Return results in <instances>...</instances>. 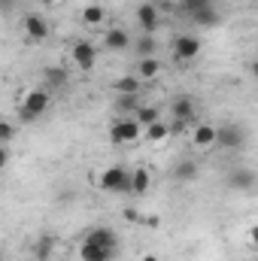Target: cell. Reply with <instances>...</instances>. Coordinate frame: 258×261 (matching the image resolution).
Wrapping results in <instances>:
<instances>
[{
    "instance_id": "6da1fadb",
    "label": "cell",
    "mask_w": 258,
    "mask_h": 261,
    "mask_svg": "<svg viewBox=\"0 0 258 261\" xmlns=\"http://www.w3.org/2000/svg\"><path fill=\"white\" fill-rule=\"evenodd\" d=\"M52 107V94L49 88H31L24 97H21V107H18V116L21 122H37L40 116H46Z\"/></svg>"
},
{
    "instance_id": "7a4b0ae2",
    "label": "cell",
    "mask_w": 258,
    "mask_h": 261,
    "mask_svg": "<svg viewBox=\"0 0 258 261\" xmlns=\"http://www.w3.org/2000/svg\"><path fill=\"white\" fill-rule=\"evenodd\" d=\"M131 176H134V170L122 167V164H113L97 176V186L110 195H125V192H131Z\"/></svg>"
},
{
    "instance_id": "3957f363",
    "label": "cell",
    "mask_w": 258,
    "mask_h": 261,
    "mask_svg": "<svg viewBox=\"0 0 258 261\" xmlns=\"http://www.w3.org/2000/svg\"><path fill=\"white\" fill-rule=\"evenodd\" d=\"M143 125L134 119V116H119L113 125H110V140L116 143V146H128L134 140H140V134H143Z\"/></svg>"
},
{
    "instance_id": "277c9868",
    "label": "cell",
    "mask_w": 258,
    "mask_h": 261,
    "mask_svg": "<svg viewBox=\"0 0 258 261\" xmlns=\"http://www.w3.org/2000/svg\"><path fill=\"white\" fill-rule=\"evenodd\" d=\"M200 49H203V43H200L197 34H179V37L173 40V58H176L179 64L194 61V58L200 55Z\"/></svg>"
},
{
    "instance_id": "5b68a950",
    "label": "cell",
    "mask_w": 258,
    "mask_h": 261,
    "mask_svg": "<svg viewBox=\"0 0 258 261\" xmlns=\"http://www.w3.org/2000/svg\"><path fill=\"white\" fill-rule=\"evenodd\" d=\"M70 58H73V64L79 67L82 73H88V70L97 67V46L88 43V40H76L73 49H70Z\"/></svg>"
},
{
    "instance_id": "8992f818",
    "label": "cell",
    "mask_w": 258,
    "mask_h": 261,
    "mask_svg": "<svg viewBox=\"0 0 258 261\" xmlns=\"http://www.w3.org/2000/svg\"><path fill=\"white\" fill-rule=\"evenodd\" d=\"M243 143H246V130L240 125H219L216 128V146L219 149L237 152V149H243Z\"/></svg>"
},
{
    "instance_id": "52a82bcc",
    "label": "cell",
    "mask_w": 258,
    "mask_h": 261,
    "mask_svg": "<svg viewBox=\"0 0 258 261\" xmlns=\"http://www.w3.org/2000/svg\"><path fill=\"white\" fill-rule=\"evenodd\" d=\"M21 28H24V37L34 40V43H43V40H49V34H52V24H49L40 12H28V15L21 18Z\"/></svg>"
},
{
    "instance_id": "ba28073f",
    "label": "cell",
    "mask_w": 258,
    "mask_h": 261,
    "mask_svg": "<svg viewBox=\"0 0 258 261\" xmlns=\"http://www.w3.org/2000/svg\"><path fill=\"white\" fill-rule=\"evenodd\" d=\"M137 24L143 28V34H155L161 24V9L155 3H140L137 6Z\"/></svg>"
},
{
    "instance_id": "9c48e42d",
    "label": "cell",
    "mask_w": 258,
    "mask_h": 261,
    "mask_svg": "<svg viewBox=\"0 0 258 261\" xmlns=\"http://www.w3.org/2000/svg\"><path fill=\"white\" fill-rule=\"evenodd\" d=\"M228 186H231L234 192H252L258 186L255 170H249V167H234V170L228 173Z\"/></svg>"
},
{
    "instance_id": "30bf717a",
    "label": "cell",
    "mask_w": 258,
    "mask_h": 261,
    "mask_svg": "<svg viewBox=\"0 0 258 261\" xmlns=\"http://www.w3.org/2000/svg\"><path fill=\"white\" fill-rule=\"evenodd\" d=\"M170 116H173L176 122L197 125V122H194V119H197V103H194V97H176V100L170 103Z\"/></svg>"
},
{
    "instance_id": "8fae6325",
    "label": "cell",
    "mask_w": 258,
    "mask_h": 261,
    "mask_svg": "<svg viewBox=\"0 0 258 261\" xmlns=\"http://www.w3.org/2000/svg\"><path fill=\"white\" fill-rule=\"evenodd\" d=\"M116 255L113 249H107V246H100V243H94V240H82V246H79V261H110Z\"/></svg>"
},
{
    "instance_id": "7c38bea8",
    "label": "cell",
    "mask_w": 258,
    "mask_h": 261,
    "mask_svg": "<svg viewBox=\"0 0 258 261\" xmlns=\"http://www.w3.org/2000/svg\"><path fill=\"white\" fill-rule=\"evenodd\" d=\"M131 46H134V40H131L128 31H122V28H110L104 34V49H110V52H125Z\"/></svg>"
},
{
    "instance_id": "4fadbf2b",
    "label": "cell",
    "mask_w": 258,
    "mask_h": 261,
    "mask_svg": "<svg viewBox=\"0 0 258 261\" xmlns=\"http://www.w3.org/2000/svg\"><path fill=\"white\" fill-rule=\"evenodd\" d=\"M192 146L194 149H213L216 146V128L213 125H207V122H197L194 125V130H192Z\"/></svg>"
},
{
    "instance_id": "5bb4252c",
    "label": "cell",
    "mask_w": 258,
    "mask_h": 261,
    "mask_svg": "<svg viewBox=\"0 0 258 261\" xmlns=\"http://www.w3.org/2000/svg\"><path fill=\"white\" fill-rule=\"evenodd\" d=\"M88 240H94V243H100V246H107V249H119V234L110 228V225H94L91 231H88Z\"/></svg>"
},
{
    "instance_id": "9a60e30c",
    "label": "cell",
    "mask_w": 258,
    "mask_h": 261,
    "mask_svg": "<svg viewBox=\"0 0 258 261\" xmlns=\"http://www.w3.org/2000/svg\"><path fill=\"white\" fill-rule=\"evenodd\" d=\"M197 176H200V167H197L194 158H179V161H176V167H173V179H176V182L186 186V182H194Z\"/></svg>"
},
{
    "instance_id": "2e32d148",
    "label": "cell",
    "mask_w": 258,
    "mask_h": 261,
    "mask_svg": "<svg viewBox=\"0 0 258 261\" xmlns=\"http://www.w3.org/2000/svg\"><path fill=\"white\" fill-rule=\"evenodd\" d=\"M43 82H46V88H49V91H52V88H64L67 82H70V73H67V67L52 64V67H46V70H43Z\"/></svg>"
},
{
    "instance_id": "e0dca14e",
    "label": "cell",
    "mask_w": 258,
    "mask_h": 261,
    "mask_svg": "<svg viewBox=\"0 0 258 261\" xmlns=\"http://www.w3.org/2000/svg\"><path fill=\"white\" fill-rule=\"evenodd\" d=\"M137 76H140L143 82H152V79H158V76H161V61H158L155 55H149V58H140V61H137Z\"/></svg>"
},
{
    "instance_id": "ac0fdd59",
    "label": "cell",
    "mask_w": 258,
    "mask_h": 261,
    "mask_svg": "<svg viewBox=\"0 0 258 261\" xmlns=\"http://www.w3.org/2000/svg\"><path fill=\"white\" fill-rule=\"evenodd\" d=\"M107 21V9L100 6V3H88V6H82V24H88V28H100Z\"/></svg>"
},
{
    "instance_id": "d6986e66",
    "label": "cell",
    "mask_w": 258,
    "mask_h": 261,
    "mask_svg": "<svg viewBox=\"0 0 258 261\" xmlns=\"http://www.w3.org/2000/svg\"><path fill=\"white\" fill-rule=\"evenodd\" d=\"M140 85H143V79L137 73H128V76H119L113 82V91L116 94H140Z\"/></svg>"
},
{
    "instance_id": "ffe728a7",
    "label": "cell",
    "mask_w": 258,
    "mask_h": 261,
    "mask_svg": "<svg viewBox=\"0 0 258 261\" xmlns=\"http://www.w3.org/2000/svg\"><path fill=\"white\" fill-rule=\"evenodd\" d=\"M149 186H152L149 170H146V167H137V170H134V176H131V195L143 197L146 192H149Z\"/></svg>"
},
{
    "instance_id": "44dd1931",
    "label": "cell",
    "mask_w": 258,
    "mask_h": 261,
    "mask_svg": "<svg viewBox=\"0 0 258 261\" xmlns=\"http://www.w3.org/2000/svg\"><path fill=\"white\" fill-rule=\"evenodd\" d=\"M134 119H137L143 128H149V125L161 122V110H158V107H152V103H140V110L134 113Z\"/></svg>"
},
{
    "instance_id": "7402d4cb",
    "label": "cell",
    "mask_w": 258,
    "mask_h": 261,
    "mask_svg": "<svg viewBox=\"0 0 258 261\" xmlns=\"http://www.w3.org/2000/svg\"><path fill=\"white\" fill-rule=\"evenodd\" d=\"M213 6H216V0H179V12L189 15V18H194L203 9H213Z\"/></svg>"
},
{
    "instance_id": "603a6c76",
    "label": "cell",
    "mask_w": 258,
    "mask_h": 261,
    "mask_svg": "<svg viewBox=\"0 0 258 261\" xmlns=\"http://www.w3.org/2000/svg\"><path fill=\"white\" fill-rule=\"evenodd\" d=\"M192 21H194V28H216V24L222 21V12H219V6H213V9H203V12H197Z\"/></svg>"
},
{
    "instance_id": "cb8c5ba5",
    "label": "cell",
    "mask_w": 258,
    "mask_h": 261,
    "mask_svg": "<svg viewBox=\"0 0 258 261\" xmlns=\"http://www.w3.org/2000/svg\"><path fill=\"white\" fill-rule=\"evenodd\" d=\"M116 110L119 116H128L140 110V94H116Z\"/></svg>"
},
{
    "instance_id": "d4e9b609",
    "label": "cell",
    "mask_w": 258,
    "mask_h": 261,
    "mask_svg": "<svg viewBox=\"0 0 258 261\" xmlns=\"http://www.w3.org/2000/svg\"><path fill=\"white\" fill-rule=\"evenodd\" d=\"M167 137H170V125L167 122H155V125L146 128V140H152V143H161Z\"/></svg>"
},
{
    "instance_id": "484cf974",
    "label": "cell",
    "mask_w": 258,
    "mask_h": 261,
    "mask_svg": "<svg viewBox=\"0 0 258 261\" xmlns=\"http://www.w3.org/2000/svg\"><path fill=\"white\" fill-rule=\"evenodd\" d=\"M52 246H55V240L43 234V237L37 240V246H34V258H37V261H49V255H52Z\"/></svg>"
},
{
    "instance_id": "4316f807",
    "label": "cell",
    "mask_w": 258,
    "mask_h": 261,
    "mask_svg": "<svg viewBox=\"0 0 258 261\" xmlns=\"http://www.w3.org/2000/svg\"><path fill=\"white\" fill-rule=\"evenodd\" d=\"M134 46H137L140 58H149V55H155V37H152V34H140V40H137Z\"/></svg>"
},
{
    "instance_id": "83f0119b",
    "label": "cell",
    "mask_w": 258,
    "mask_h": 261,
    "mask_svg": "<svg viewBox=\"0 0 258 261\" xmlns=\"http://www.w3.org/2000/svg\"><path fill=\"white\" fill-rule=\"evenodd\" d=\"M12 137H15V125H12V122H3V125H0V140H3V146H9Z\"/></svg>"
},
{
    "instance_id": "f1b7e54d",
    "label": "cell",
    "mask_w": 258,
    "mask_h": 261,
    "mask_svg": "<svg viewBox=\"0 0 258 261\" xmlns=\"http://www.w3.org/2000/svg\"><path fill=\"white\" fill-rule=\"evenodd\" d=\"M249 243H252V246L258 249V222L252 225V228H249Z\"/></svg>"
},
{
    "instance_id": "f546056e",
    "label": "cell",
    "mask_w": 258,
    "mask_h": 261,
    "mask_svg": "<svg viewBox=\"0 0 258 261\" xmlns=\"http://www.w3.org/2000/svg\"><path fill=\"white\" fill-rule=\"evenodd\" d=\"M6 164H9V146L0 149V167H6Z\"/></svg>"
},
{
    "instance_id": "4dcf8cb0",
    "label": "cell",
    "mask_w": 258,
    "mask_h": 261,
    "mask_svg": "<svg viewBox=\"0 0 258 261\" xmlns=\"http://www.w3.org/2000/svg\"><path fill=\"white\" fill-rule=\"evenodd\" d=\"M140 261H161V258H158L155 252H146V255H143V258H140Z\"/></svg>"
},
{
    "instance_id": "1f68e13d",
    "label": "cell",
    "mask_w": 258,
    "mask_h": 261,
    "mask_svg": "<svg viewBox=\"0 0 258 261\" xmlns=\"http://www.w3.org/2000/svg\"><path fill=\"white\" fill-rule=\"evenodd\" d=\"M249 73H252V76H255V79H258V58H255V61H252V64H249Z\"/></svg>"
},
{
    "instance_id": "d6a6232c",
    "label": "cell",
    "mask_w": 258,
    "mask_h": 261,
    "mask_svg": "<svg viewBox=\"0 0 258 261\" xmlns=\"http://www.w3.org/2000/svg\"><path fill=\"white\" fill-rule=\"evenodd\" d=\"M40 3H43V6H55L58 0H40Z\"/></svg>"
},
{
    "instance_id": "836d02e7",
    "label": "cell",
    "mask_w": 258,
    "mask_h": 261,
    "mask_svg": "<svg viewBox=\"0 0 258 261\" xmlns=\"http://www.w3.org/2000/svg\"><path fill=\"white\" fill-rule=\"evenodd\" d=\"M34 261H37V258H34Z\"/></svg>"
}]
</instances>
